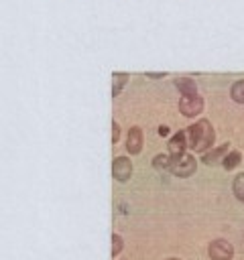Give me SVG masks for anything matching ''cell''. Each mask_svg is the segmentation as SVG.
Wrapping results in <instances>:
<instances>
[{"instance_id": "6da1fadb", "label": "cell", "mask_w": 244, "mask_h": 260, "mask_svg": "<svg viewBox=\"0 0 244 260\" xmlns=\"http://www.w3.org/2000/svg\"><path fill=\"white\" fill-rule=\"evenodd\" d=\"M214 138H216V132H214L209 120H197L195 124H191L187 128L189 148H193L197 152H205L214 144Z\"/></svg>"}, {"instance_id": "7a4b0ae2", "label": "cell", "mask_w": 244, "mask_h": 260, "mask_svg": "<svg viewBox=\"0 0 244 260\" xmlns=\"http://www.w3.org/2000/svg\"><path fill=\"white\" fill-rule=\"evenodd\" d=\"M195 169H197L195 156L183 152L179 156H171V162H169V169L167 171H171L175 177H189V175L195 173Z\"/></svg>"}, {"instance_id": "3957f363", "label": "cell", "mask_w": 244, "mask_h": 260, "mask_svg": "<svg viewBox=\"0 0 244 260\" xmlns=\"http://www.w3.org/2000/svg\"><path fill=\"white\" fill-rule=\"evenodd\" d=\"M201 110H203V98L199 93H187L179 100V112L187 118L201 114Z\"/></svg>"}, {"instance_id": "277c9868", "label": "cell", "mask_w": 244, "mask_h": 260, "mask_svg": "<svg viewBox=\"0 0 244 260\" xmlns=\"http://www.w3.org/2000/svg\"><path fill=\"white\" fill-rule=\"evenodd\" d=\"M207 254H209L211 260H232V256H234V248H232L230 242L218 238V240L209 242V246H207Z\"/></svg>"}, {"instance_id": "5b68a950", "label": "cell", "mask_w": 244, "mask_h": 260, "mask_svg": "<svg viewBox=\"0 0 244 260\" xmlns=\"http://www.w3.org/2000/svg\"><path fill=\"white\" fill-rule=\"evenodd\" d=\"M130 175H132V162L126 156H116L112 160V177L116 181L124 183V181L130 179Z\"/></svg>"}, {"instance_id": "8992f818", "label": "cell", "mask_w": 244, "mask_h": 260, "mask_svg": "<svg viewBox=\"0 0 244 260\" xmlns=\"http://www.w3.org/2000/svg\"><path fill=\"white\" fill-rule=\"evenodd\" d=\"M185 148H189V140H187V132L179 130L175 132L171 138H169V144H167V150L171 156H179L185 152Z\"/></svg>"}, {"instance_id": "52a82bcc", "label": "cell", "mask_w": 244, "mask_h": 260, "mask_svg": "<svg viewBox=\"0 0 244 260\" xmlns=\"http://www.w3.org/2000/svg\"><path fill=\"white\" fill-rule=\"evenodd\" d=\"M126 150L130 154H138L142 150V128L140 126H132L128 130V138H126Z\"/></svg>"}, {"instance_id": "ba28073f", "label": "cell", "mask_w": 244, "mask_h": 260, "mask_svg": "<svg viewBox=\"0 0 244 260\" xmlns=\"http://www.w3.org/2000/svg\"><path fill=\"white\" fill-rule=\"evenodd\" d=\"M228 150H230V144L228 142H224L222 146H216L211 150H205V152H201V162H205V165L220 162V160H224V156L228 154Z\"/></svg>"}, {"instance_id": "9c48e42d", "label": "cell", "mask_w": 244, "mask_h": 260, "mask_svg": "<svg viewBox=\"0 0 244 260\" xmlns=\"http://www.w3.org/2000/svg\"><path fill=\"white\" fill-rule=\"evenodd\" d=\"M175 87H177L183 95H187V93H197L195 81L189 79V77H177V79H175Z\"/></svg>"}, {"instance_id": "30bf717a", "label": "cell", "mask_w": 244, "mask_h": 260, "mask_svg": "<svg viewBox=\"0 0 244 260\" xmlns=\"http://www.w3.org/2000/svg\"><path fill=\"white\" fill-rule=\"evenodd\" d=\"M240 158H242V154H240L238 150H228V154H226L224 160H222V167H224L226 171H232L234 167H238Z\"/></svg>"}, {"instance_id": "8fae6325", "label": "cell", "mask_w": 244, "mask_h": 260, "mask_svg": "<svg viewBox=\"0 0 244 260\" xmlns=\"http://www.w3.org/2000/svg\"><path fill=\"white\" fill-rule=\"evenodd\" d=\"M230 95L236 104H244V79H238L230 87Z\"/></svg>"}, {"instance_id": "7c38bea8", "label": "cell", "mask_w": 244, "mask_h": 260, "mask_svg": "<svg viewBox=\"0 0 244 260\" xmlns=\"http://www.w3.org/2000/svg\"><path fill=\"white\" fill-rule=\"evenodd\" d=\"M232 191H234L236 199H240V201L244 203V173L236 175V179H234V183H232Z\"/></svg>"}, {"instance_id": "4fadbf2b", "label": "cell", "mask_w": 244, "mask_h": 260, "mask_svg": "<svg viewBox=\"0 0 244 260\" xmlns=\"http://www.w3.org/2000/svg\"><path fill=\"white\" fill-rule=\"evenodd\" d=\"M126 79H128V75L126 73H114V85H112V98H116L120 91H122V87H124V83H126Z\"/></svg>"}, {"instance_id": "5bb4252c", "label": "cell", "mask_w": 244, "mask_h": 260, "mask_svg": "<svg viewBox=\"0 0 244 260\" xmlns=\"http://www.w3.org/2000/svg\"><path fill=\"white\" fill-rule=\"evenodd\" d=\"M169 162H171V154H157L152 158V167L163 171V169H169Z\"/></svg>"}, {"instance_id": "9a60e30c", "label": "cell", "mask_w": 244, "mask_h": 260, "mask_svg": "<svg viewBox=\"0 0 244 260\" xmlns=\"http://www.w3.org/2000/svg\"><path fill=\"white\" fill-rule=\"evenodd\" d=\"M122 244H124V242H122V236L114 234V236H112V256H114V258L122 252Z\"/></svg>"}, {"instance_id": "2e32d148", "label": "cell", "mask_w": 244, "mask_h": 260, "mask_svg": "<svg viewBox=\"0 0 244 260\" xmlns=\"http://www.w3.org/2000/svg\"><path fill=\"white\" fill-rule=\"evenodd\" d=\"M118 138H120V126H118V122L114 120V122H112V144H116Z\"/></svg>"}, {"instance_id": "e0dca14e", "label": "cell", "mask_w": 244, "mask_h": 260, "mask_svg": "<svg viewBox=\"0 0 244 260\" xmlns=\"http://www.w3.org/2000/svg\"><path fill=\"white\" fill-rule=\"evenodd\" d=\"M159 134H161V136H167V134H169V128H167V126H159Z\"/></svg>"}, {"instance_id": "ac0fdd59", "label": "cell", "mask_w": 244, "mask_h": 260, "mask_svg": "<svg viewBox=\"0 0 244 260\" xmlns=\"http://www.w3.org/2000/svg\"><path fill=\"white\" fill-rule=\"evenodd\" d=\"M148 77H152V79H161V77H165V73H148Z\"/></svg>"}, {"instance_id": "d6986e66", "label": "cell", "mask_w": 244, "mask_h": 260, "mask_svg": "<svg viewBox=\"0 0 244 260\" xmlns=\"http://www.w3.org/2000/svg\"><path fill=\"white\" fill-rule=\"evenodd\" d=\"M167 260H179V258H167Z\"/></svg>"}]
</instances>
